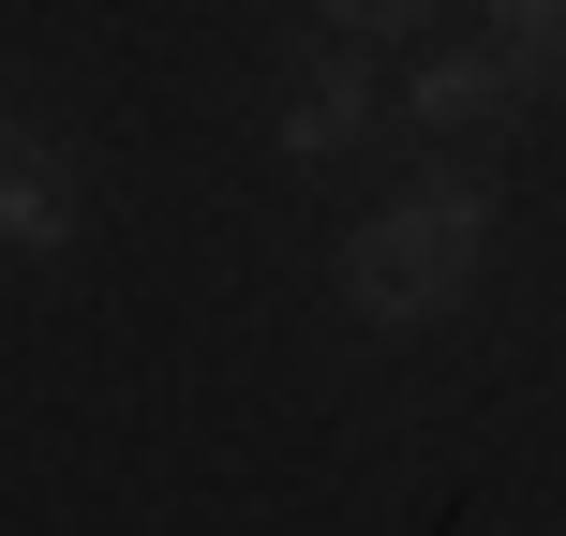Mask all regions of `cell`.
Listing matches in <instances>:
<instances>
[{
  "label": "cell",
  "instance_id": "obj_1",
  "mask_svg": "<svg viewBox=\"0 0 566 536\" xmlns=\"http://www.w3.org/2000/svg\"><path fill=\"white\" fill-rule=\"evenodd\" d=\"M478 269H492V179L448 165V179L388 195L358 239H343V313H358V328H432Z\"/></svg>",
  "mask_w": 566,
  "mask_h": 536
},
{
  "label": "cell",
  "instance_id": "obj_2",
  "mask_svg": "<svg viewBox=\"0 0 566 536\" xmlns=\"http://www.w3.org/2000/svg\"><path fill=\"white\" fill-rule=\"evenodd\" d=\"M90 239V165L60 135H30V119H0V254H75Z\"/></svg>",
  "mask_w": 566,
  "mask_h": 536
},
{
  "label": "cell",
  "instance_id": "obj_3",
  "mask_svg": "<svg viewBox=\"0 0 566 536\" xmlns=\"http://www.w3.org/2000/svg\"><path fill=\"white\" fill-rule=\"evenodd\" d=\"M388 119V90H373V60L358 45H328V60H298L283 75V105H269V135H283V165H343V149Z\"/></svg>",
  "mask_w": 566,
  "mask_h": 536
},
{
  "label": "cell",
  "instance_id": "obj_4",
  "mask_svg": "<svg viewBox=\"0 0 566 536\" xmlns=\"http://www.w3.org/2000/svg\"><path fill=\"white\" fill-rule=\"evenodd\" d=\"M522 105H537V75L507 45H462V60H418L402 75V135H507Z\"/></svg>",
  "mask_w": 566,
  "mask_h": 536
},
{
  "label": "cell",
  "instance_id": "obj_5",
  "mask_svg": "<svg viewBox=\"0 0 566 536\" xmlns=\"http://www.w3.org/2000/svg\"><path fill=\"white\" fill-rule=\"evenodd\" d=\"M492 45H507L522 75H552L566 60V0H492Z\"/></svg>",
  "mask_w": 566,
  "mask_h": 536
},
{
  "label": "cell",
  "instance_id": "obj_6",
  "mask_svg": "<svg viewBox=\"0 0 566 536\" xmlns=\"http://www.w3.org/2000/svg\"><path fill=\"white\" fill-rule=\"evenodd\" d=\"M313 15H328V30H343V45H402V30H418V15H432V0H313Z\"/></svg>",
  "mask_w": 566,
  "mask_h": 536
}]
</instances>
